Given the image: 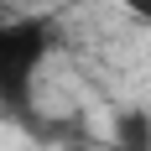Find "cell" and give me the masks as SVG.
Listing matches in <instances>:
<instances>
[{
    "label": "cell",
    "instance_id": "obj_1",
    "mask_svg": "<svg viewBox=\"0 0 151 151\" xmlns=\"http://www.w3.org/2000/svg\"><path fill=\"white\" fill-rule=\"evenodd\" d=\"M58 47H63V26L47 11H16L0 21V109L5 115L31 120L37 78Z\"/></svg>",
    "mask_w": 151,
    "mask_h": 151
},
{
    "label": "cell",
    "instance_id": "obj_2",
    "mask_svg": "<svg viewBox=\"0 0 151 151\" xmlns=\"http://www.w3.org/2000/svg\"><path fill=\"white\" fill-rule=\"evenodd\" d=\"M115 130H120V146H151V120L146 115H120Z\"/></svg>",
    "mask_w": 151,
    "mask_h": 151
},
{
    "label": "cell",
    "instance_id": "obj_3",
    "mask_svg": "<svg viewBox=\"0 0 151 151\" xmlns=\"http://www.w3.org/2000/svg\"><path fill=\"white\" fill-rule=\"evenodd\" d=\"M115 5H125L136 21H146V26H151V0H115Z\"/></svg>",
    "mask_w": 151,
    "mask_h": 151
}]
</instances>
